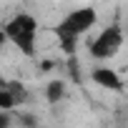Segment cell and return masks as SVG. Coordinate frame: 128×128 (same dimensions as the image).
Returning <instances> with one entry per match:
<instances>
[{
  "label": "cell",
  "instance_id": "3",
  "mask_svg": "<svg viewBox=\"0 0 128 128\" xmlns=\"http://www.w3.org/2000/svg\"><path fill=\"white\" fill-rule=\"evenodd\" d=\"M120 48H123V25L120 23H108L88 43V53L96 60H110L113 55L120 53Z\"/></svg>",
  "mask_w": 128,
  "mask_h": 128
},
{
  "label": "cell",
  "instance_id": "6",
  "mask_svg": "<svg viewBox=\"0 0 128 128\" xmlns=\"http://www.w3.org/2000/svg\"><path fill=\"white\" fill-rule=\"evenodd\" d=\"M63 96H66V83L63 80H50L45 86V100L48 103H58V100H63Z\"/></svg>",
  "mask_w": 128,
  "mask_h": 128
},
{
  "label": "cell",
  "instance_id": "5",
  "mask_svg": "<svg viewBox=\"0 0 128 128\" xmlns=\"http://www.w3.org/2000/svg\"><path fill=\"white\" fill-rule=\"evenodd\" d=\"M23 103V90L13 83H3L0 86V110H15Z\"/></svg>",
  "mask_w": 128,
  "mask_h": 128
},
{
  "label": "cell",
  "instance_id": "7",
  "mask_svg": "<svg viewBox=\"0 0 128 128\" xmlns=\"http://www.w3.org/2000/svg\"><path fill=\"white\" fill-rule=\"evenodd\" d=\"M0 128H10V110H0Z\"/></svg>",
  "mask_w": 128,
  "mask_h": 128
},
{
  "label": "cell",
  "instance_id": "2",
  "mask_svg": "<svg viewBox=\"0 0 128 128\" xmlns=\"http://www.w3.org/2000/svg\"><path fill=\"white\" fill-rule=\"evenodd\" d=\"M0 30H3L8 45L18 48L25 55H35L38 40H40V25H38L35 15H30V13H13L3 23Z\"/></svg>",
  "mask_w": 128,
  "mask_h": 128
},
{
  "label": "cell",
  "instance_id": "4",
  "mask_svg": "<svg viewBox=\"0 0 128 128\" xmlns=\"http://www.w3.org/2000/svg\"><path fill=\"white\" fill-rule=\"evenodd\" d=\"M90 80H93L98 88H103V90H113V93H120V90H123V76H120L116 68H110V66H98V68H93V70H90Z\"/></svg>",
  "mask_w": 128,
  "mask_h": 128
},
{
  "label": "cell",
  "instance_id": "1",
  "mask_svg": "<svg viewBox=\"0 0 128 128\" xmlns=\"http://www.w3.org/2000/svg\"><path fill=\"white\" fill-rule=\"evenodd\" d=\"M96 23H98L96 8H90V5L76 8V10L66 13V15L53 25V38L60 45V50L68 53V50H73V45H76V40L80 35H86V33H90L96 28Z\"/></svg>",
  "mask_w": 128,
  "mask_h": 128
}]
</instances>
